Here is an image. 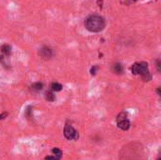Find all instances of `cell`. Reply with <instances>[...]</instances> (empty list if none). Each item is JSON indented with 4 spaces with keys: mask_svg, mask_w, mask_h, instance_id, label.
<instances>
[{
    "mask_svg": "<svg viewBox=\"0 0 161 160\" xmlns=\"http://www.w3.org/2000/svg\"><path fill=\"white\" fill-rule=\"evenodd\" d=\"M85 27L90 32H101L105 27V18L100 15H90L85 21Z\"/></svg>",
    "mask_w": 161,
    "mask_h": 160,
    "instance_id": "cell-1",
    "label": "cell"
},
{
    "mask_svg": "<svg viewBox=\"0 0 161 160\" xmlns=\"http://www.w3.org/2000/svg\"><path fill=\"white\" fill-rule=\"evenodd\" d=\"M132 73L134 75H139L142 78L143 81H150L152 76L149 73V69H148V64L147 62H136L132 65Z\"/></svg>",
    "mask_w": 161,
    "mask_h": 160,
    "instance_id": "cell-2",
    "label": "cell"
},
{
    "mask_svg": "<svg viewBox=\"0 0 161 160\" xmlns=\"http://www.w3.org/2000/svg\"><path fill=\"white\" fill-rule=\"evenodd\" d=\"M64 136L67 139H75V140H77L78 138H79V134L78 132L72 126V125H69V124H66L65 125V128H64Z\"/></svg>",
    "mask_w": 161,
    "mask_h": 160,
    "instance_id": "cell-3",
    "label": "cell"
},
{
    "mask_svg": "<svg viewBox=\"0 0 161 160\" xmlns=\"http://www.w3.org/2000/svg\"><path fill=\"white\" fill-rule=\"evenodd\" d=\"M39 56L43 60H50L53 56V51L48 46H43L39 51Z\"/></svg>",
    "mask_w": 161,
    "mask_h": 160,
    "instance_id": "cell-4",
    "label": "cell"
},
{
    "mask_svg": "<svg viewBox=\"0 0 161 160\" xmlns=\"http://www.w3.org/2000/svg\"><path fill=\"white\" fill-rule=\"evenodd\" d=\"M52 152L55 153V155H53V156H46L45 157V160H60L61 158V155H62L61 150H60L58 148H54L52 150Z\"/></svg>",
    "mask_w": 161,
    "mask_h": 160,
    "instance_id": "cell-5",
    "label": "cell"
},
{
    "mask_svg": "<svg viewBox=\"0 0 161 160\" xmlns=\"http://www.w3.org/2000/svg\"><path fill=\"white\" fill-rule=\"evenodd\" d=\"M118 123V127L124 131L125 130H128L129 127H130V122L128 121V119H123V120H120V121H117Z\"/></svg>",
    "mask_w": 161,
    "mask_h": 160,
    "instance_id": "cell-6",
    "label": "cell"
},
{
    "mask_svg": "<svg viewBox=\"0 0 161 160\" xmlns=\"http://www.w3.org/2000/svg\"><path fill=\"white\" fill-rule=\"evenodd\" d=\"M112 72L116 75H121L124 73V67L121 63H115L112 66Z\"/></svg>",
    "mask_w": 161,
    "mask_h": 160,
    "instance_id": "cell-7",
    "label": "cell"
},
{
    "mask_svg": "<svg viewBox=\"0 0 161 160\" xmlns=\"http://www.w3.org/2000/svg\"><path fill=\"white\" fill-rule=\"evenodd\" d=\"M1 53L3 55L9 57L11 55V53H12V47L9 45V44H4L1 46Z\"/></svg>",
    "mask_w": 161,
    "mask_h": 160,
    "instance_id": "cell-8",
    "label": "cell"
},
{
    "mask_svg": "<svg viewBox=\"0 0 161 160\" xmlns=\"http://www.w3.org/2000/svg\"><path fill=\"white\" fill-rule=\"evenodd\" d=\"M42 87H43V84L41 83V82H37V83H34L32 86H31V89L33 90V91H40L42 90Z\"/></svg>",
    "mask_w": 161,
    "mask_h": 160,
    "instance_id": "cell-9",
    "label": "cell"
},
{
    "mask_svg": "<svg viewBox=\"0 0 161 160\" xmlns=\"http://www.w3.org/2000/svg\"><path fill=\"white\" fill-rule=\"evenodd\" d=\"M51 88H52V90H54V91H61V90H62L61 84H60V83H58V82H54V83H52Z\"/></svg>",
    "mask_w": 161,
    "mask_h": 160,
    "instance_id": "cell-10",
    "label": "cell"
},
{
    "mask_svg": "<svg viewBox=\"0 0 161 160\" xmlns=\"http://www.w3.org/2000/svg\"><path fill=\"white\" fill-rule=\"evenodd\" d=\"M45 99L49 102H54L56 100V96L54 95V93L52 91H47L45 93Z\"/></svg>",
    "mask_w": 161,
    "mask_h": 160,
    "instance_id": "cell-11",
    "label": "cell"
},
{
    "mask_svg": "<svg viewBox=\"0 0 161 160\" xmlns=\"http://www.w3.org/2000/svg\"><path fill=\"white\" fill-rule=\"evenodd\" d=\"M127 118V113L126 112H122L118 115L117 117V121H120V120H123V119H126Z\"/></svg>",
    "mask_w": 161,
    "mask_h": 160,
    "instance_id": "cell-12",
    "label": "cell"
},
{
    "mask_svg": "<svg viewBox=\"0 0 161 160\" xmlns=\"http://www.w3.org/2000/svg\"><path fill=\"white\" fill-rule=\"evenodd\" d=\"M98 69V67L97 66H93L91 69H90V74L92 75H94L95 74H96V70Z\"/></svg>",
    "mask_w": 161,
    "mask_h": 160,
    "instance_id": "cell-13",
    "label": "cell"
},
{
    "mask_svg": "<svg viewBox=\"0 0 161 160\" xmlns=\"http://www.w3.org/2000/svg\"><path fill=\"white\" fill-rule=\"evenodd\" d=\"M7 116H8V113H7V112H5V113H2V114H0V120H3V119H5Z\"/></svg>",
    "mask_w": 161,
    "mask_h": 160,
    "instance_id": "cell-14",
    "label": "cell"
},
{
    "mask_svg": "<svg viewBox=\"0 0 161 160\" xmlns=\"http://www.w3.org/2000/svg\"><path fill=\"white\" fill-rule=\"evenodd\" d=\"M160 65H161V63H160V61H159V60H157V63H156V66H157V71H158V72H160V71H161Z\"/></svg>",
    "mask_w": 161,
    "mask_h": 160,
    "instance_id": "cell-15",
    "label": "cell"
},
{
    "mask_svg": "<svg viewBox=\"0 0 161 160\" xmlns=\"http://www.w3.org/2000/svg\"><path fill=\"white\" fill-rule=\"evenodd\" d=\"M156 92H157V94H158V95H160V88H158V89H157Z\"/></svg>",
    "mask_w": 161,
    "mask_h": 160,
    "instance_id": "cell-16",
    "label": "cell"
},
{
    "mask_svg": "<svg viewBox=\"0 0 161 160\" xmlns=\"http://www.w3.org/2000/svg\"><path fill=\"white\" fill-rule=\"evenodd\" d=\"M133 1H137V0H133Z\"/></svg>",
    "mask_w": 161,
    "mask_h": 160,
    "instance_id": "cell-17",
    "label": "cell"
},
{
    "mask_svg": "<svg viewBox=\"0 0 161 160\" xmlns=\"http://www.w3.org/2000/svg\"><path fill=\"white\" fill-rule=\"evenodd\" d=\"M157 160H160V158H158V159H157Z\"/></svg>",
    "mask_w": 161,
    "mask_h": 160,
    "instance_id": "cell-18",
    "label": "cell"
}]
</instances>
